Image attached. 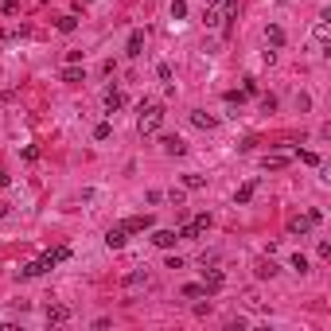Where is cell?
I'll return each mask as SVG.
<instances>
[{
  "label": "cell",
  "instance_id": "cell-1",
  "mask_svg": "<svg viewBox=\"0 0 331 331\" xmlns=\"http://www.w3.org/2000/svg\"><path fill=\"white\" fill-rule=\"evenodd\" d=\"M160 125H164V109L156 106V102L140 106V117H136V129H140V136H152Z\"/></svg>",
  "mask_w": 331,
  "mask_h": 331
},
{
  "label": "cell",
  "instance_id": "cell-2",
  "mask_svg": "<svg viewBox=\"0 0 331 331\" xmlns=\"http://www.w3.org/2000/svg\"><path fill=\"white\" fill-rule=\"evenodd\" d=\"M66 257H70V250H51V254H43L39 261H31V265H24V269H20V277H39V273L55 269L59 261H66Z\"/></svg>",
  "mask_w": 331,
  "mask_h": 331
},
{
  "label": "cell",
  "instance_id": "cell-3",
  "mask_svg": "<svg viewBox=\"0 0 331 331\" xmlns=\"http://www.w3.org/2000/svg\"><path fill=\"white\" fill-rule=\"evenodd\" d=\"M207 230H211V218H207V214H199L195 222H187V226H183V234H180V238H199V234H207Z\"/></svg>",
  "mask_w": 331,
  "mask_h": 331
},
{
  "label": "cell",
  "instance_id": "cell-4",
  "mask_svg": "<svg viewBox=\"0 0 331 331\" xmlns=\"http://www.w3.org/2000/svg\"><path fill=\"white\" fill-rule=\"evenodd\" d=\"M222 285H226V277H222L218 269H211V273L203 269V292H218Z\"/></svg>",
  "mask_w": 331,
  "mask_h": 331
},
{
  "label": "cell",
  "instance_id": "cell-5",
  "mask_svg": "<svg viewBox=\"0 0 331 331\" xmlns=\"http://www.w3.org/2000/svg\"><path fill=\"white\" fill-rule=\"evenodd\" d=\"M125 241H129V230H125V226H113V230L106 234V245H109V250H121Z\"/></svg>",
  "mask_w": 331,
  "mask_h": 331
},
{
  "label": "cell",
  "instance_id": "cell-6",
  "mask_svg": "<svg viewBox=\"0 0 331 331\" xmlns=\"http://www.w3.org/2000/svg\"><path fill=\"white\" fill-rule=\"evenodd\" d=\"M203 24H207V28H218V24H222V8H218V0H211V4H207Z\"/></svg>",
  "mask_w": 331,
  "mask_h": 331
},
{
  "label": "cell",
  "instance_id": "cell-7",
  "mask_svg": "<svg viewBox=\"0 0 331 331\" xmlns=\"http://www.w3.org/2000/svg\"><path fill=\"white\" fill-rule=\"evenodd\" d=\"M152 241H156L160 250H172V245L180 241V234H176V230H156V234H152Z\"/></svg>",
  "mask_w": 331,
  "mask_h": 331
},
{
  "label": "cell",
  "instance_id": "cell-8",
  "mask_svg": "<svg viewBox=\"0 0 331 331\" xmlns=\"http://www.w3.org/2000/svg\"><path fill=\"white\" fill-rule=\"evenodd\" d=\"M121 106H125V94H121L117 86H109V90H106V109H109V113H117Z\"/></svg>",
  "mask_w": 331,
  "mask_h": 331
},
{
  "label": "cell",
  "instance_id": "cell-9",
  "mask_svg": "<svg viewBox=\"0 0 331 331\" xmlns=\"http://www.w3.org/2000/svg\"><path fill=\"white\" fill-rule=\"evenodd\" d=\"M121 226H125L129 234H136V230H148V226H152V218H148V214H136V218H125Z\"/></svg>",
  "mask_w": 331,
  "mask_h": 331
},
{
  "label": "cell",
  "instance_id": "cell-10",
  "mask_svg": "<svg viewBox=\"0 0 331 331\" xmlns=\"http://www.w3.org/2000/svg\"><path fill=\"white\" fill-rule=\"evenodd\" d=\"M312 35H316V47H327V39H331V28H327V20H316Z\"/></svg>",
  "mask_w": 331,
  "mask_h": 331
},
{
  "label": "cell",
  "instance_id": "cell-11",
  "mask_svg": "<svg viewBox=\"0 0 331 331\" xmlns=\"http://www.w3.org/2000/svg\"><path fill=\"white\" fill-rule=\"evenodd\" d=\"M140 51H144V31H133V35H129V47H125V55H140Z\"/></svg>",
  "mask_w": 331,
  "mask_h": 331
},
{
  "label": "cell",
  "instance_id": "cell-12",
  "mask_svg": "<svg viewBox=\"0 0 331 331\" xmlns=\"http://www.w3.org/2000/svg\"><path fill=\"white\" fill-rule=\"evenodd\" d=\"M66 319H70V308H47V323H66Z\"/></svg>",
  "mask_w": 331,
  "mask_h": 331
},
{
  "label": "cell",
  "instance_id": "cell-13",
  "mask_svg": "<svg viewBox=\"0 0 331 331\" xmlns=\"http://www.w3.org/2000/svg\"><path fill=\"white\" fill-rule=\"evenodd\" d=\"M191 121H195L199 129H214V125H218V121H214L211 113H203V109H195V113H191Z\"/></svg>",
  "mask_w": 331,
  "mask_h": 331
},
{
  "label": "cell",
  "instance_id": "cell-14",
  "mask_svg": "<svg viewBox=\"0 0 331 331\" xmlns=\"http://www.w3.org/2000/svg\"><path fill=\"white\" fill-rule=\"evenodd\" d=\"M288 230H292V234H308V230H312V214H308V218H292Z\"/></svg>",
  "mask_w": 331,
  "mask_h": 331
},
{
  "label": "cell",
  "instance_id": "cell-15",
  "mask_svg": "<svg viewBox=\"0 0 331 331\" xmlns=\"http://www.w3.org/2000/svg\"><path fill=\"white\" fill-rule=\"evenodd\" d=\"M164 148H168V152H176V156H180V152H187V144H183L180 136H164Z\"/></svg>",
  "mask_w": 331,
  "mask_h": 331
},
{
  "label": "cell",
  "instance_id": "cell-16",
  "mask_svg": "<svg viewBox=\"0 0 331 331\" xmlns=\"http://www.w3.org/2000/svg\"><path fill=\"white\" fill-rule=\"evenodd\" d=\"M257 191V183H245V187H238V195H234V203H250Z\"/></svg>",
  "mask_w": 331,
  "mask_h": 331
},
{
  "label": "cell",
  "instance_id": "cell-17",
  "mask_svg": "<svg viewBox=\"0 0 331 331\" xmlns=\"http://www.w3.org/2000/svg\"><path fill=\"white\" fill-rule=\"evenodd\" d=\"M265 39H269L273 47H281V43H285V31H281V28H265Z\"/></svg>",
  "mask_w": 331,
  "mask_h": 331
},
{
  "label": "cell",
  "instance_id": "cell-18",
  "mask_svg": "<svg viewBox=\"0 0 331 331\" xmlns=\"http://www.w3.org/2000/svg\"><path fill=\"white\" fill-rule=\"evenodd\" d=\"M288 156H265V172H277V168H285Z\"/></svg>",
  "mask_w": 331,
  "mask_h": 331
},
{
  "label": "cell",
  "instance_id": "cell-19",
  "mask_svg": "<svg viewBox=\"0 0 331 331\" xmlns=\"http://www.w3.org/2000/svg\"><path fill=\"white\" fill-rule=\"evenodd\" d=\"M125 285H129V288H136V285H148V273H129V277H125Z\"/></svg>",
  "mask_w": 331,
  "mask_h": 331
},
{
  "label": "cell",
  "instance_id": "cell-20",
  "mask_svg": "<svg viewBox=\"0 0 331 331\" xmlns=\"http://www.w3.org/2000/svg\"><path fill=\"white\" fill-rule=\"evenodd\" d=\"M62 82H82V70H78V66H66V70H62Z\"/></svg>",
  "mask_w": 331,
  "mask_h": 331
},
{
  "label": "cell",
  "instance_id": "cell-21",
  "mask_svg": "<svg viewBox=\"0 0 331 331\" xmlns=\"http://www.w3.org/2000/svg\"><path fill=\"white\" fill-rule=\"evenodd\" d=\"M273 273H277L273 261H257V277H273Z\"/></svg>",
  "mask_w": 331,
  "mask_h": 331
},
{
  "label": "cell",
  "instance_id": "cell-22",
  "mask_svg": "<svg viewBox=\"0 0 331 331\" xmlns=\"http://www.w3.org/2000/svg\"><path fill=\"white\" fill-rule=\"evenodd\" d=\"M109 133H113V125H106V121H102V125H98V129H94V140H106Z\"/></svg>",
  "mask_w": 331,
  "mask_h": 331
},
{
  "label": "cell",
  "instance_id": "cell-23",
  "mask_svg": "<svg viewBox=\"0 0 331 331\" xmlns=\"http://www.w3.org/2000/svg\"><path fill=\"white\" fill-rule=\"evenodd\" d=\"M183 16H187V4H183V0H176V4H172V20H183Z\"/></svg>",
  "mask_w": 331,
  "mask_h": 331
},
{
  "label": "cell",
  "instance_id": "cell-24",
  "mask_svg": "<svg viewBox=\"0 0 331 331\" xmlns=\"http://www.w3.org/2000/svg\"><path fill=\"white\" fill-rule=\"evenodd\" d=\"M59 31H74V16H62V20H59Z\"/></svg>",
  "mask_w": 331,
  "mask_h": 331
}]
</instances>
